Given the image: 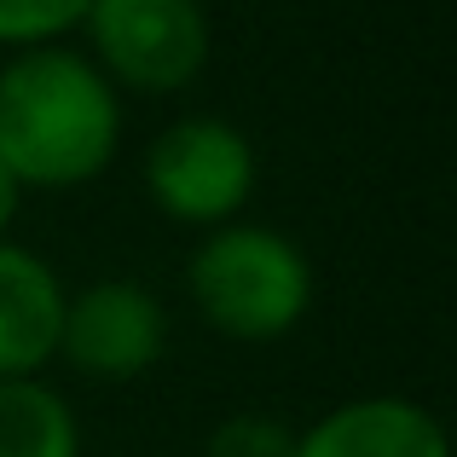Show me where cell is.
Here are the masks:
<instances>
[{
	"mask_svg": "<svg viewBox=\"0 0 457 457\" xmlns=\"http://www.w3.org/2000/svg\"><path fill=\"white\" fill-rule=\"evenodd\" d=\"M0 457H81V417L53 382H0Z\"/></svg>",
	"mask_w": 457,
	"mask_h": 457,
	"instance_id": "obj_8",
	"label": "cell"
},
{
	"mask_svg": "<svg viewBox=\"0 0 457 457\" xmlns=\"http://www.w3.org/2000/svg\"><path fill=\"white\" fill-rule=\"evenodd\" d=\"M290 457H452L446 423L405 394H359L295 428Z\"/></svg>",
	"mask_w": 457,
	"mask_h": 457,
	"instance_id": "obj_6",
	"label": "cell"
},
{
	"mask_svg": "<svg viewBox=\"0 0 457 457\" xmlns=\"http://www.w3.org/2000/svg\"><path fill=\"white\" fill-rule=\"evenodd\" d=\"M145 197L174 226H232L255 197V139L226 116H179L145 145Z\"/></svg>",
	"mask_w": 457,
	"mask_h": 457,
	"instance_id": "obj_3",
	"label": "cell"
},
{
	"mask_svg": "<svg viewBox=\"0 0 457 457\" xmlns=\"http://www.w3.org/2000/svg\"><path fill=\"white\" fill-rule=\"evenodd\" d=\"M186 295L214 336L261 347V342H284L312 312L319 272H312V255L284 226L232 220L197 237V249L186 261Z\"/></svg>",
	"mask_w": 457,
	"mask_h": 457,
	"instance_id": "obj_2",
	"label": "cell"
},
{
	"mask_svg": "<svg viewBox=\"0 0 457 457\" xmlns=\"http://www.w3.org/2000/svg\"><path fill=\"white\" fill-rule=\"evenodd\" d=\"M64 295L70 290L53 261L18 237H0V382L41 377L58 359Z\"/></svg>",
	"mask_w": 457,
	"mask_h": 457,
	"instance_id": "obj_7",
	"label": "cell"
},
{
	"mask_svg": "<svg viewBox=\"0 0 457 457\" xmlns=\"http://www.w3.org/2000/svg\"><path fill=\"white\" fill-rule=\"evenodd\" d=\"M81 35L116 93H179L209 64L203 0H93Z\"/></svg>",
	"mask_w": 457,
	"mask_h": 457,
	"instance_id": "obj_4",
	"label": "cell"
},
{
	"mask_svg": "<svg viewBox=\"0 0 457 457\" xmlns=\"http://www.w3.org/2000/svg\"><path fill=\"white\" fill-rule=\"evenodd\" d=\"M18 209H23V186H18V179L6 174V168H0V237L12 232V220H18Z\"/></svg>",
	"mask_w": 457,
	"mask_h": 457,
	"instance_id": "obj_11",
	"label": "cell"
},
{
	"mask_svg": "<svg viewBox=\"0 0 457 457\" xmlns=\"http://www.w3.org/2000/svg\"><path fill=\"white\" fill-rule=\"evenodd\" d=\"M128 104L81 46L46 41L0 64V168L23 191H76L122 151Z\"/></svg>",
	"mask_w": 457,
	"mask_h": 457,
	"instance_id": "obj_1",
	"label": "cell"
},
{
	"mask_svg": "<svg viewBox=\"0 0 457 457\" xmlns=\"http://www.w3.org/2000/svg\"><path fill=\"white\" fill-rule=\"evenodd\" d=\"M93 0H0V46L23 53V46L70 41V29H81Z\"/></svg>",
	"mask_w": 457,
	"mask_h": 457,
	"instance_id": "obj_9",
	"label": "cell"
},
{
	"mask_svg": "<svg viewBox=\"0 0 457 457\" xmlns=\"http://www.w3.org/2000/svg\"><path fill=\"white\" fill-rule=\"evenodd\" d=\"M168 353V307L139 278H99L64 295L58 359L93 382H134Z\"/></svg>",
	"mask_w": 457,
	"mask_h": 457,
	"instance_id": "obj_5",
	"label": "cell"
},
{
	"mask_svg": "<svg viewBox=\"0 0 457 457\" xmlns=\"http://www.w3.org/2000/svg\"><path fill=\"white\" fill-rule=\"evenodd\" d=\"M290 452H295V428H284V417L267 411H232L203 440V457H290Z\"/></svg>",
	"mask_w": 457,
	"mask_h": 457,
	"instance_id": "obj_10",
	"label": "cell"
}]
</instances>
